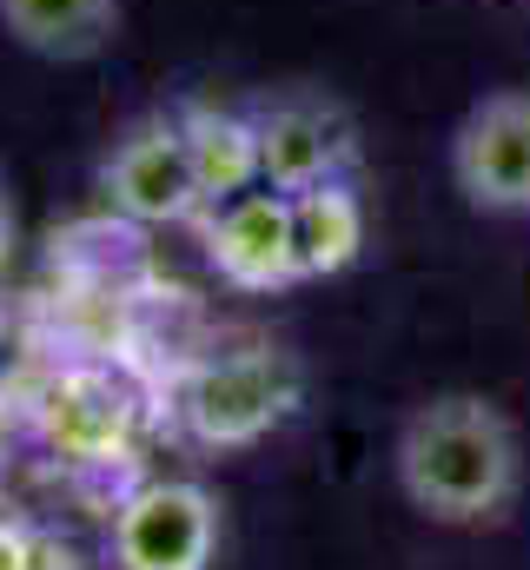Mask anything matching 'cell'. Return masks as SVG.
I'll use <instances>...</instances> for the list:
<instances>
[{"instance_id": "obj_8", "label": "cell", "mask_w": 530, "mask_h": 570, "mask_svg": "<svg viewBox=\"0 0 530 570\" xmlns=\"http://www.w3.org/2000/svg\"><path fill=\"white\" fill-rule=\"evenodd\" d=\"M292 199V253H298V279H338L359 266L365 253V199L352 179H325Z\"/></svg>"}, {"instance_id": "obj_9", "label": "cell", "mask_w": 530, "mask_h": 570, "mask_svg": "<svg viewBox=\"0 0 530 570\" xmlns=\"http://www.w3.org/2000/svg\"><path fill=\"white\" fill-rule=\"evenodd\" d=\"M179 114H186V146H193V173H199L206 213L259 186V134H253V107L186 100ZM206 213H199V219H206Z\"/></svg>"}, {"instance_id": "obj_7", "label": "cell", "mask_w": 530, "mask_h": 570, "mask_svg": "<svg viewBox=\"0 0 530 570\" xmlns=\"http://www.w3.org/2000/svg\"><path fill=\"white\" fill-rule=\"evenodd\" d=\"M206 266L239 292H285L298 279V253H292V199L253 186L226 206L206 213Z\"/></svg>"}, {"instance_id": "obj_10", "label": "cell", "mask_w": 530, "mask_h": 570, "mask_svg": "<svg viewBox=\"0 0 530 570\" xmlns=\"http://www.w3.org/2000/svg\"><path fill=\"white\" fill-rule=\"evenodd\" d=\"M0 33L40 60H94L120 33V0H0Z\"/></svg>"}, {"instance_id": "obj_3", "label": "cell", "mask_w": 530, "mask_h": 570, "mask_svg": "<svg viewBox=\"0 0 530 570\" xmlns=\"http://www.w3.org/2000/svg\"><path fill=\"white\" fill-rule=\"evenodd\" d=\"M100 199L132 226H186L206 213L179 107H153L120 127V140L100 159Z\"/></svg>"}, {"instance_id": "obj_1", "label": "cell", "mask_w": 530, "mask_h": 570, "mask_svg": "<svg viewBox=\"0 0 530 570\" xmlns=\"http://www.w3.org/2000/svg\"><path fill=\"white\" fill-rule=\"evenodd\" d=\"M398 498L444 531H491L524 498V438L484 392H431L392 444Z\"/></svg>"}, {"instance_id": "obj_2", "label": "cell", "mask_w": 530, "mask_h": 570, "mask_svg": "<svg viewBox=\"0 0 530 570\" xmlns=\"http://www.w3.org/2000/svg\"><path fill=\"white\" fill-rule=\"evenodd\" d=\"M298 365L285 352H226V358H206L179 379L173 392V425L186 444L199 451H253L259 438L285 425L298 412Z\"/></svg>"}, {"instance_id": "obj_6", "label": "cell", "mask_w": 530, "mask_h": 570, "mask_svg": "<svg viewBox=\"0 0 530 570\" xmlns=\"http://www.w3.org/2000/svg\"><path fill=\"white\" fill-rule=\"evenodd\" d=\"M253 134H259V186H272V193L352 179V166H359L352 114L325 94H305V87L253 100Z\"/></svg>"}, {"instance_id": "obj_4", "label": "cell", "mask_w": 530, "mask_h": 570, "mask_svg": "<svg viewBox=\"0 0 530 570\" xmlns=\"http://www.w3.org/2000/svg\"><path fill=\"white\" fill-rule=\"evenodd\" d=\"M226 511L199 478H153L107 524V570H213Z\"/></svg>"}, {"instance_id": "obj_5", "label": "cell", "mask_w": 530, "mask_h": 570, "mask_svg": "<svg viewBox=\"0 0 530 570\" xmlns=\"http://www.w3.org/2000/svg\"><path fill=\"white\" fill-rule=\"evenodd\" d=\"M451 186L471 213L530 219V87L471 100L451 134Z\"/></svg>"}]
</instances>
